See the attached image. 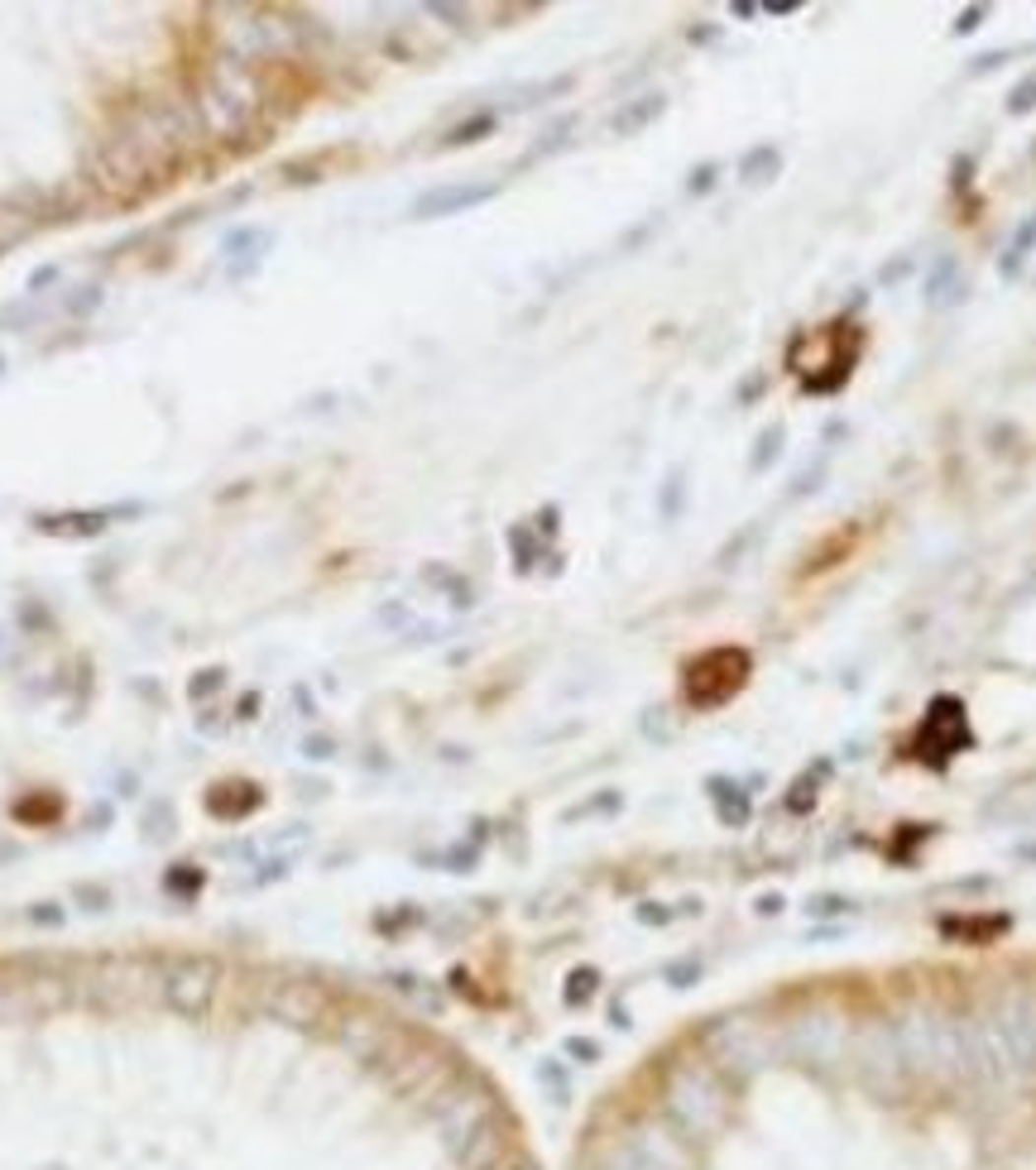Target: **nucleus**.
<instances>
[{"label":"nucleus","mask_w":1036,"mask_h":1170,"mask_svg":"<svg viewBox=\"0 0 1036 1170\" xmlns=\"http://www.w3.org/2000/svg\"><path fill=\"white\" fill-rule=\"evenodd\" d=\"M159 988H163V1003H168L173 1012H183V1017H207L212 1003H217V993H222V959H212V954H183V959H173V964L163 969Z\"/></svg>","instance_id":"obj_1"},{"label":"nucleus","mask_w":1036,"mask_h":1170,"mask_svg":"<svg viewBox=\"0 0 1036 1170\" xmlns=\"http://www.w3.org/2000/svg\"><path fill=\"white\" fill-rule=\"evenodd\" d=\"M744 677H748V653H740V648H715V653H705V658L691 662V672H686V695H691L696 705H720L725 695L740 691Z\"/></svg>","instance_id":"obj_2"},{"label":"nucleus","mask_w":1036,"mask_h":1170,"mask_svg":"<svg viewBox=\"0 0 1036 1170\" xmlns=\"http://www.w3.org/2000/svg\"><path fill=\"white\" fill-rule=\"evenodd\" d=\"M797 346H811V351H815V365L802 374V379H807V389H815V394H830V389H840V384L850 379L854 351L845 346V327L802 331V336H797Z\"/></svg>","instance_id":"obj_3"},{"label":"nucleus","mask_w":1036,"mask_h":1170,"mask_svg":"<svg viewBox=\"0 0 1036 1170\" xmlns=\"http://www.w3.org/2000/svg\"><path fill=\"white\" fill-rule=\"evenodd\" d=\"M667 1098H672V1113H677L686 1128H701V1113H696V1108H710V1113L720 1108L705 1065H677L672 1079H667Z\"/></svg>","instance_id":"obj_4"},{"label":"nucleus","mask_w":1036,"mask_h":1170,"mask_svg":"<svg viewBox=\"0 0 1036 1170\" xmlns=\"http://www.w3.org/2000/svg\"><path fill=\"white\" fill-rule=\"evenodd\" d=\"M964 744H969V725H964L960 700H936L931 715H926V725H922V758H926V748H931V758L945 763L950 753H960Z\"/></svg>","instance_id":"obj_5"},{"label":"nucleus","mask_w":1036,"mask_h":1170,"mask_svg":"<svg viewBox=\"0 0 1036 1170\" xmlns=\"http://www.w3.org/2000/svg\"><path fill=\"white\" fill-rule=\"evenodd\" d=\"M494 192H499V183H446V187H432V192H422V197H418L413 217H422V221L456 217V212H471V207L489 202Z\"/></svg>","instance_id":"obj_6"},{"label":"nucleus","mask_w":1036,"mask_h":1170,"mask_svg":"<svg viewBox=\"0 0 1036 1170\" xmlns=\"http://www.w3.org/2000/svg\"><path fill=\"white\" fill-rule=\"evenodd\" d=\"M964 297V274L960 264L950 255H940L936 264H931V274H926V307H936V312H945V307H955Z\"/></svg>","instance_id":"obj_7"},{"label":"nucleus","mask_w":1036,"mask_h":1170,"mask_svg":"<svg viewBox=\"0 0 1036 1170\" xmlns=\"http://www.w3.org/2000/svg\"><path fill=\"white\" fill-rule=\"evenodd\" d=\"M663 106H667L663 97H658V92H648V97H638V101H629V106L619 110V115L610 120V130H615V135H638L643 125H653V120L663 115Z\"/></svg>","instance_id":"obj_8"},{"label":"nucleus","mask_w":1036,"mask_h":1170,"mask_svg":"<svg viewBox=\"0 0 1036 1170\" xmlns=\"http://www.w3.org/2000/svg\"><path fill=\"white\" fill-rule=\"evenodd\" d=\"M777 168H782V154H777L773 145H758L748 159H744V183L748 187H758V183H768V178H777Z\"/></svg>","instance_id":"obj_9"},{"label":"nucleus","mask_w":1036,"mask_h":1170,"mask_svg":"<svg viewBox=\"0 0 1036 1170\" xmlns=\"http://www.w3.org/2000/svg\"><path fill=\"white\" fill-rule=\"evenodd\" d=\"M34 212H15V207H0V250L20 245L30 230H34Z\"/></svg>","instance_id":"obj_10"},{"label":"nucleus","mask_w":1036,"mask_h":1170,"mask_svg":"<svg viewBox=\"0 0 1036 1170\" xmlns=\"http://www.w3.org/2000/svg\"><path fill=\"white\" fill-rule=\"evenodd\" d=\"M1032 245H1036V217L1027 221V226H1022V230L1012 235V245L1003 250V274H1007V279H1012V274H1017V269L1027 264V255H1032Z\"/></svg>","instance_id":"obj_11"},{"label":"nucleus","mask_w":1036,"mask_h":1170,"mask_svg":"<svg viewBox=\"0 0 1036 1170\" xmlns=\"http://www.w3.org/2000/svg\"><path fill=\"white\" fill-rule=\"evenodd\" d=\"M1032 106H1036V73L1027 77V82L1012 92V101H1007V110H1012V115H1027Z\"/></svg>","instance_id":"obj_12"},{"label":"nucleus","mask_w":1036,"mask_h":1170,"mask_svg":"<svg viewBox=\"0 0 1036 1170\" xmlns=\"http://www.w3.org/2000/svg\"><path fill=\"white\" fill-rule=\"evenodd\" d=\"M494 120L489 115H481V120H471V125H461V130H451V145H471V135H481V130H489Z\"/></svg>","instance_id":"obj_13"},{"label":"nucleus","mask_w":1036,"mask_h":1170,"mask_svg":"<svg viewBox=\"0 0 1036 1170\" xmlns=\"http://www.w3.org/2000/svg\"><path fill=\"white\" fill-rule=\"evenodd\" d=\"M710 173H715V168H701V173L691 178V192H705V187H710Z\"/></svg>","instance_id":"obj_14"}]
</instances>
